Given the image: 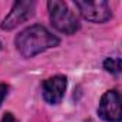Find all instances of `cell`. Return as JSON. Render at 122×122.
Returning a JSON list of instances; mask_svg holds the SVG:
<instances>
[{"label": "cell", "instance_id": "cell-1", "mask_svg": "<svg viewBox=\"0 0 122 122\" xmlns=\"http://www.w3.org/2000/svg\"><path fill=\"white\" fill-rule=\"evenodd\" d=\"M15 45H16L17 52L23 57H33V56L45 52L46 49L57 46L59 37H56L53 33H50L45 26L33 25V26L22 30L16 36Z\"/></svg>", "mask_w": 122, "mask_h": 122}, {"label": "cell", "instance_id": "cell-5", "mask_svg": "<svg viewBox=\"0 0 122 122\" xmlns=\"http://www.w3.org/2000/svg\"><path fill=\"white\" fill-rule=\"evenodd\" d=\"M35 2H29V0H19L16 2L10 10V13L5 17L2 23L3 30H13L27 19H30L35 13Z\"/></svg>", "mask_w": 122, "mask_h": 122}, {"label": "cell", "instance_id": "cell-2", "mask_svg": "<svg viewBox=\"0 0 122 122\" xmlns=\"http://www.w3.org/2000/svg\"><path fill=\"white\" fill-rule=\"evenodd\" d=\"M47 10H49L50 22L56 30L65 35H72L79 29L78 17L65 2L50 0V2H47Z\"/></svg>", "mask_w": 122, "mask_h": 122}, {"label": "cell", "instance_id": "cell-4", "mask_svg": "<svg viewBox=\"0 0 122 122\" xmlns=\"http://www.w3.org/2000/svg\"><path fill=\"white\" fill-rule=\"evenodd\" d=\"M98 113L106 122H121L122 121L121 95L118 91H108L103 93L99 102Z\"/></svg>", "mask_w": 122, "mask_h": 122}, {"label": "cell", "instance_id": "cell-3", "mask_svg": "<svg viewBox=\"0 0 122 122\" xmlns=\"http://www.w3.org/2000/svg\"><path fill=\"white\" fill-rule=\"evenodd\" d=\"M75 6L79 9L83 19L93 22V23H105L112 16L111 7L105 0H98V2L78 0V2H75Z\"/></svg>", "mask_w": 122, "mask_h": 122}, {"label": "cell", "instance_id": "cell-7", "mask_svg": "<svg viewBox=\"0 0 122 122\" xmlns=\"http://www.w3.org/2000/svg\"><path fill=\"white\" fill-rule=\"evenodd\" d=\"M103 68L106 72L118 75L122 69V63H121V59L119 57H106L105 62H103Z\"/></svg>", "mask_w": 122, "mask_h": 122}, {"label": "cell", "instance_id": "cell-8", "mask_svg": "<svg viewBox=\"0 0 122 122\" xmlns=\"http://www.w3.org/2000/svg\"><path fill=\"white\" fill-rule=\"evenodd\" d=\"M7 92H9V88H7V85H5V83H0V105H2V102L5 101V98H6Z\"/></svg>", "mask_w": 122, "mask_h": 122}, {"label": "cell", "instance_id": "cell-6", "mask_svg": "<svg viewBox=\"0 0 122 122\" xmlns=\"http://www.w3.org/2000/svg\"><path fill=\"white\" fill-rule=\"evenodd\" d=\"M65 91H66V78L62 75H56L53 78L46 79L42 86L43 99L50 105H57L62 101Z\"/></svg>", "mask_w": 122, "mask_h": 122}, {"label": "cell", "instance_id": "cell-9", "mask_svg": "<svg viewBox=\"0 0 122 122\" xmlns=\"http://www.w3.org/2000/svg\"><path fill=\"white\" fill-rule=\"evenodd\" d=\"M2 122H19V121L15 118V115H13V113L6 112V113L3 115V118H2Z\"/></svg>", "mask_w": 122, "mask_h": 122}]
</instances>
